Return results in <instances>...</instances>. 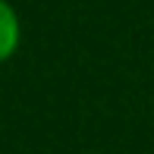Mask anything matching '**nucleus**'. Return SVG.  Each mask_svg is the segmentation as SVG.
<instances>
[{"label":"nucleus","mask_w":154,"mask_h":154,"mask_svg":"<svg viewBox=\"0 0 154 154\" xmlns=\"http://www.w3.org/2000/svg\"><path fill=\"white\" fill-rule=\"evenodd\" d=\"M19 47V19L6 0H0V63L10 60Z\"/></svg>","instance_id":"1"}]
</instances>
